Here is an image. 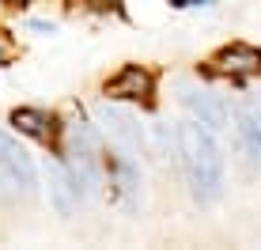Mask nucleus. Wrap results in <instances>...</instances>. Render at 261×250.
I'll return each mask as SVG.
<instances>
[{
  "label": "nucleus",
  "instance_id": "7ed1b4c3",
  "mask_svg": "<svg viewBox=\"0 0 261 250\" xmlns=\"http://www.w3.org/2000/svg\"><path fill=\"white\" fill-rule=\"evenodd\" d=\"M102 167H106V178H110V197L118 201L129 216H137L140 212V186H144L137 156L114 148V156H102Z\"/></svg>",
  "mask_w": 261,
  "mask_h": 250
},
{
  "label": "nucleus",
  "instance_id": "9b49d317",
  "mask_svg": "<svg viewBox=\"0 0 261 250\" xmlns=\"http://www.w3.org/2000/svg\"><path fill=\"white\" fill-rule=\"evenodd\" d=\"M170 8H204V4H212V0H167Z\"/></svg>",
  "mask_w": 261,
  "mask_h": 250
},
{
  "label": "nucleus",
  "instance_id": "f8f14e48",
  "mask_svg": "<svg viewBox=\"0 0 261 250\" xmlns=\"http://www.w3.org/2000/svg\"><path fill=\"white\" fill-rule=\"evenodd\" d=\"M8 57H12V49H8V42L0 38V65H8Z\"/></svg>",
  "mask_w": 261,
  "mask_h": 250
},
{
  "label": "nucleus",
  "instance_id": "1a4fd4ad",
  "mask_svg": "<svg viewBox=\"0 0 261 250\" xmlns=\"http://www.w3.org/2000/svg\"><path fill=\"white\" fill-rule=\"evenodd\" d=\"M46 178H49V201H53V209H57L61 216H72V212L80 209V201H84V193H80L76 178H72L68 163L61 156L46 167Z\"/></svg>",
  "mask_w": 261,
  "mask_h": 250
},
{
  "label": "nucleus",
  "instance_id": "f03ea898",
  "mask_svg": "<svg viewBox=\"0 0 261 250\" xmlns=\"http://www.w3.org/2000/svg\"><path fill=\"white\" fill-rule=\"evenodd\" d=\"M204 76L231 80V84H246V80L261 76V46L250 42H227L204 61Z\"/></svg>",
  "mask_w": 261,
  "mask_h": 250
},
{
  "label": "nucleus",
  "instance_id": "9d476101",
  "mask_svg": "<svg viewBox=\"0 0 261 250\" xmlns=\"http://www.w3.org/2000/svg\"><path fill=\"white\" fill-rule=\"evenodd\" d=\"M239 144L246 152V159L261 171V110L254 103L239 110Z\"/></svg>",
  "mask_w": 261,
  "mask_h": 250
},
{
  "label": "nucleus",
  "instance_id": "20e7f679",
  "mask_svg": "<svg viewBox=\"0 0 261 250\" xmlns=\"http://www.w3.org/2000/svg\"><path fill=\"white\" fill-rule=\"evenodd\" d=\"M102 95L110 103H140L155 106V72L144 65H121L118 72L102 84Z\"/></svg>",
  "mask_w": 261,
  "mask_h": 250
},
{
  "label": "nucleus",
  "instance_id": "ddd939ff",
  "mask_svg": "<svg viewBox=\"0 0 261 250\" xmlns=\"http://www.w3.org/2000/svg\"><path fill=\"white\" fill-rule=\"evenodd\" d=\"M4 4H8V8H27L31 0H4Z\"/></svg>",
  "mask_w": 261,
  "mask_h": 250
},
{
  "label": "nucleus",
  "instance_id": "423d86ee",
  "mask_svg": "<svg viewBox=\"0 0 261 250\" xmlns=\"http://www.w3.org/2000/svg\"><path fill=\"white\" fill-rule=\"evenodd\" d=\"M8 121H12L15 133H23V137L38 140V144L53 148L61 156V137H65V121L57 118V114L49 110H38V106H15L12 114H8Z\"/></svg>",
  "mask_w": 261,
  "mask_h": 250
},
{
  "label": "nucleus",
  "instance_id": "0eeeda50",
  "mask_svg": "<svg viewBox=\"0 0 261 250\" xmlns=\"http://www.w3.org/2000/svg\"><path fill=\"white\" fill-rule=\"evenodd\" d=\"M0 178H4V186L12 193H23V197H31V193L38 190V174H34L31 156H27L4 129H0Z\"/></svg>",
  "mask_w": 261,
  "mask_h": 250
},
{
  "label": "nucleus",
  "instance_id": "39448f33",
  "mask_svg": "<svg viewBox=\"0 0 261 250\" xmlns=\"http://www.w3.org/2000/svg\"><path fill=\"white\" fill-rule=\"evenodd\" d=\"M95 118H98L102 133L110 137V144L118 152H129V156H140V152H144V125L137 121V114L118 110V106H110V99H106L95 110Z\"/></svg>",
  "mask_w": 261,
  "mask_h": 250
},
{
  "label": "nucleus",
  "instance_id": "6e6552de",
  "mask_svg": "<svg viewBox=\"0 0 261 250\" xmlns=\"http://www.w3.org/2000/svg\"><path fill=\"white\" fill-rule=\"evenodd\" d=\"M182 106L190 110L193 121H201L204 129H212V133L231 121L227 103H223L216 91H208V87H182Z\"/></svg>",
  "mask_w": 261,
  "mask_h": 250
},
{
  "label": "nucleus",
  "instance_id": "f257e3e1",
  "mask_svg": "<svg viewBox=\"0 0 261 250\" xmlns=\"http://www.w3.org/2000/svg\"><path fill=\"white\" fill-rule=\"evenodd\" d=\"M174 144H178V163L186 171L190 193L201 205H212L223 193V156L212 129H204L201 121L190 118L174 129Z\"/></svg>",
  "mask_w": 261,
  "mask_h": 250
},
{
  "label": "nucleus",
  "instance_id": "4468645a",
  "mask_svg": "<svg viewBox=\"0 0 261 250\" xmlns=\"http://www.w3.org/2000/svg\"><path fill=\"white\" fill-rule=\"evenodd\" d=\"M254 106H257V110H261V91H257V95H254Z\"/></svg>",
  "mask_w": 261,
  "mask_h": 250
},
{
  "label": "nucleus",
  "instance_id": "2eb2a0df",
  "mask_svg": "<svg viewBox=\"0 0 261 250\" xmlns=\"http://www.w3.org/2000/svg\"><path fill=\"white\" fill-rule=\"evenodd\" d=\"M4 193H8V186H4V178H0V197H4Z\"/></svg>",
  "mask_w": 261,
  "mask_h": 250
}]
</instances>
